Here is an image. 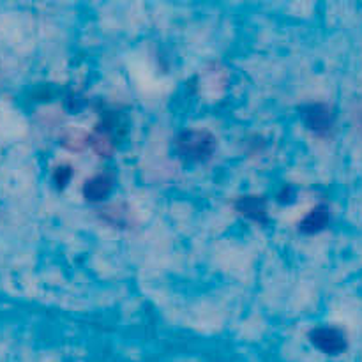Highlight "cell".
<instances>
[{
	"instance_id": "obj_1",
	"label": "cell",
	"mask_w": 362,
	"mask_h": 362,
	"mask_svg": "<svg viewBox=\"0 0 362 362\" xmlns=\"http://www.w3.org/2000/svg\"><path fill=\"white\" fill-rule=\"evenodd\" d=\"M216 138L209 131L191 129L177 138V151L180 158L189 163H204L212 158L216 151Z\"/></svg>"
},
{
	"instance_id": "obj_2",
	"label": "cell",
	"mask_w": 362,
	"mask_h": 362,
	"mask_svg": "<svg viewBox=\"0 0 362 362\" xmlns=\"http://www.w3.org/2000/svg\"><path fill=\"white\" fill-rule=\"evenodd\" d=\"M310 339L320 352L338 356L346 350V336L336 327H317L310 332Z\"/></svg>"
},
{
	"instance_id": "obj_3",
	"label": "cell",
	"mask_w": 362,
	"mask_h": 362,
	"mask_svg": "<svg viewBox=\"0 0 362 362\" xmlns=\"http://www.w3.org/2000/svg\"><path fill=\"white\" fill-rule=\"evenodd\" d=\"M303 119L308 129L317 134L331 133L332 126H334V112L331 110V106L324 105V103L306 106L303 110Z\"/></svg>"
},
{
	"instance_id": "obj_4",
	"label": "cell",
	"mask_w": 362,
	"mask_h": 362,
	"mask_svg": "<svg viewBox=\"0 0 362 362\" xmlns=\"http://www.w3.org/2000/svg\"><path fill=\"white\" fill-rule=\"evenodd\" d=\"M235 209L244 218L253 219L257 223H267V202L264 197H257V194L240 197L235 202Z\"/></svg>"
},
{
	"instance_id": "obj_5",
	"label": "cell",
	"mask_w": 362,
	"mask_h": 362,
	"mask_svg": "<svg viewBox=\"0 0 362 362\" xmlns=\"http://www.w3.org/2000/svg\"><path fill=\"white\" fill-rule=\"evenodd\" d=\"M110 191H112V179L110 175L99 173L85 182L83 197L87 202H101L108 197Z\"/></svg>"
},
{
	"instance_id": "obj_6",
	"label": "cell",
	"mask_w": 362,
	"mask_h": 362,
	"mask_svg": "<svg viewBox=\"0 0 362 362\" xmlns=\"http://www.w3.org/2000/svg\"><path fill=\"white\" fill-rule=\"evenodd\" d=\"M329 209L325 205H317L306 218L300 221V232L303 233H318L329 225Z\"/></svg>"
},
{
	"instance_id": "obj_7",
	"label": "cell",
	"mask_w": 362,
	"mask_h": 362,
	"mask_svg": "<svg viewBox=\"0 0 362 362\" xmlns=\"http://www.w3.org/2000/svg\"><path fill=\"white\" fill-rule=\"evenodd\" d=\"M117 140L108 133V131L103 129L101 126H98L94 134H88V145L94 147V151L98 152L99 156H110L115 148Z\"/></svg>"
},
{
	"instance_id": "obj_8",
	"label": "cell",
	"mask_w": 362,
	"mask_h": 362,
	"mask_svg": "<svg viewBox=\"0 0 362 362\" xmlns=\"http://www.w3.org/2000/svg\"><path fill=\"white\" fill-rule=\"evenodd\" d=\"M62 145L67 148H73V151H81L88 145V134L81 133L78 129H67L62 136Z\"/></svg>"
},
{
	"instance_id": "obj_9",
	"label": "cell",
	"mask_w": 362,
	"mask_h": 362,
	"mask_svg": "<svg viewBox=\"0 0 362 362\" xmlns=\"http://www.w3.org/2000/svg\"><path fill=\"white\" fill-rule=\"evenodd\" d=\"M71 177H73V170H71L69 165L57 166L55 172H53V180H55V184L60 187V189L67 186V182L71 180Z\"/></svg>"
},
{
	"instance_id": "obj_10",
	"label": "cell",
	"mask_w": 362,
	"mask_h": 362,
	"mask_svg": "<svg viewBox=\"0 0 362 362\" xmlns=\"http://www.w3.org/2000/svg\"><path fill=\"white\" fill-rule=\"evenodd\" d=\"M361 127H362V113H361Z\"/></svg>"
}]
</instances>
